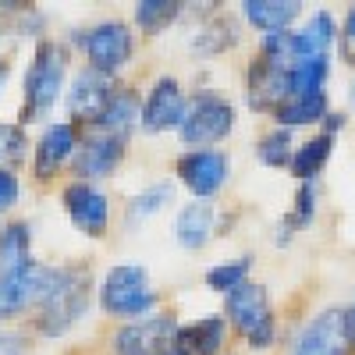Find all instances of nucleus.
Listing matches in <instances>:
<instances>
[{"mask_svg": "<svg viewBox=\"0 0 355 355\" xmlns=\"http://www.w3.org/2000/svg\"><path fill=\"white\" fill-rule=\"evenodd\" d=\"M64 71H68V50L61 43L43 40L36 46V57L25 71V103H21V125L25 121H40L43 114H50L57 93L64 85Z\"/></svg>", "mask_w": 355, "mask_h": 355, "instance_id": "f257e3e1", "label": "nucleus"}, {"mask_svg": "<svg viewBox=\"0 0 355 355\" xmlns=\"http://www.w3.org/2000/svg\"><path fill=\"white\" fill-rule=\"evenodd\" d=\"M89 302V274L78 266H61V281L46 295V302L40 309V334L46 338H61L71 323L85 313Z\"/></svg>", "mask_w": 355, "mask_h": 355, "instance_id": "f03ea898", "label": "nucleus"}, {"mask_svg": "<svg viewBox=\"0 0 355 355\" xmlns=\"http://www.w3.org/2000/svg\"><path fill=\"white\" fill-rule=\"evenodd\" d=\"M100 302L114 316H139L157 302V291L150 288V277L139 263H117L103 277Z\"/></svg>", "mask_w": 355, "mask_h": 355, "instance_id": "7ed1b4c3", "label": "nucleus"}, {"mask_svg": "<svg viewBox=\"0 0 355 355\" xmlns=\"http://www.w3.org/2000/svg\"><path fill=\"white\" fill-rule=\"evenodd\" d=\"M234 125V110L224 96L217 93H196L192 103L185 107V117L178 132H182V142L185 146H210V142H220Z\"/></svg>", "mask_w": 355, "mask_h": 355, "instance_id": "20e7f679", "label": "nucleus"}, {"mask_svg": "<svg viewBox=\"0 0 355 355\" xmlns=\"http://www.w3.org/2000/svg\"><path fill=\"white\" fill-rule=\"evenodd\" d=\"M57 281H61V266H40V263H28L25 270L0 277V320L18 316L28 306H43Z\"/></svg>", "mask_w": 355, "mask_h": 355, "instance_id": "39448f33", "label": "nucleus"}, {"mask_svg": "<svg viewBox=\"0 0 355 355\" xmlns=\"http://www.w3.org/2000/svg\"><path fill=\"white\" fill-rule=\"evenodd\" d=\"M227 316L256 348H270L274 341V309H270V295L259 284H239L227 291Z\"/></svg>", "mask_w": 355, "mask_h": 355, "instance_id": "423d86ee", "label": "nucleus"}, {"mask_svg": "<svg viewBox=\"0 0 355 355\" xmlns=\"http://www.w3.org/2000/svg\"><path fill=\"white\" fill-rule=\"evenodd\" d=\"M82 43H85L89 64L100 75H114L117 68H125L132 61V50H135V36L125 21H103L96 28H89Z\"/></svg>", "mask_w": 355, "mask_h": 355, "instance_id": "0eeeda50", "label": "nucleus"}, {"mask_svg": "<svg viewBox=\"0 0 355 355\" xmlns=\"http://www.w3.org/2000/svg\"><path fill=\"white\" fill-rule=\"evenodd\" d=\"M174 338H178L174 316H153V320H135L128 327H121L114 338V348L117 355H160L174 348Z\"/></svg>", "mask_w": 355, "mask_h": 355, "instance_id": "6e6552de", "label": "nucleus"}, {"mask_svg": "<svg viewBox=\"0 0 355 355\" xmlns=\"http://www.w3.org/2000/svg\"><path fill=\"white\" fill-rule=\"evenodd\" d=\"M64 210L71 217V224L78 231H85L89 239H100V234L107 231V220H110V202L107 196L89 185V182H75L64 189Z\"/></svg>", "mask_w": 355, "mask_h": 355, "instance_id": "1a4fd4ad", "label": "nucleus"}, {"mask_svg": "<svg viewBox=\"0 0 355 355\" xmlns=\"http://www.w3.org/2000/svg\"><path fill=\"white\" fill-rule=\"evenodd\" d=\"M121 157H125V139L103 128H93L75 150V171L78 178H107L121 164Z\"/></svg>", "mask_w": 355, "mask_h": 355, "instance_id": "9d476101", "label": "nucleus"}, {"mask_svg": "<svg viewBox=\"0 0 355 355\" xmlns=\"http://www.w3.org/2000/svg\"><path fill=\"white\" fill-rule=\"evenodd\" d=\"M185 117V96H182V85L174 78H160L150 96H146L142 110H139V121L146 132H167V128H178Z\"/></svg>", "mask_w": 355, "mask_h": 355, "instance_id": "9b49d317", "label": "nucleus"}, {"mask_svg": "<svg viewBox=\"0 0 355 355\" xmlns=\"http://www.w3.org/2000/svg\"><path fill=\"white\" fill-rule=\"evenodd\" d=\"M114 96H117V89H114L110 75H100V71L89 68V71H82V75L75 78L68 103H71V114L78 117V121L96 125L100 117L107 114V107L114 103Z\"/></svg>", "mask_w": 355, "mask_h": 355, "instance_id": "f8f14e48", "label": "nucleus"}, {"mask_svg": "<svg viewBox=\"0 0 355 355\" xmlns=\"http://www.w3.org/2000/svg\"><path fill=\"white\" fill-rule=\"evenodd\" d=\"M178 178L196 192V196H214L227 182V157L217 150H196L178 160Z\"/></svg>", "mask_w": 355, "mask_h": 355, "instance_id": "ddd939ff", "label": "nucleus"}, {"mask_svg": "<svg viewBox=\"0 0 355 355\" xmlns=\"http://www.w3.org/2000/svg\"><path fill=\"white\" fill-rule=\"evenodd\" d=\"M345 352H348L345 313H338V309L320 313L291 348V355H345Z\"/></svg>", "mask_w": 355, "mask_h": 355, "instance_id": "4468645a", "label": "nucleus"}, {"mask_svg": "<svg viewBox=\"0 0 355 355\" xmlns=\"http://www.w3.org/2000/svg\"><path fill=\"white\" fill-rule=\"evenodd\" d=\"M71 157H75V128L71 125H50L36 142V178H50Z\"/></svg>", "mask_w": 355, "mask_h": 355, "instance_id": "2eb2a0df", "label": "nucleus"}, {"mask_svg": "<svg viewBox=\"0 0 355 355\" xmlns=\"http://www.w3.org/2000/svg\"><path fill=\"white\" fill-rule=\"evenodd\" d=\"M224 345V320L220 316H202L192 327H178L174 352L178 355H217Z\"/></svg>", "mask_w": 355, "mask_h": 355, "instance_id": "dca6fc26", "label": "nucleus"}, {"mask_svg": "<svg viewBox=\"0 0 355 355\" xmlns=\"http://www.w3.org/2000/svg\"><path fill=\"white\" fill-rule=\"evenodd\" d=\"M214 224H217V210H214V202H192L185 206L182 214H178V224H174V234H178V242H182L185 249H202L206 242H210V234H214Z\"/></svg>", "mask_w": 355, "mask_h": 355, "instance_id": "f3484780", "label": "nucleus"}, {"mask_svg": "<svg viewBox=\"0 0 355 355\" xmlns=\"http://www.w3.org/2000/svg\"><path fill=\"white\" fill-rule=\"evenodd\" d=\"M331 43H334V21L331 15H313V21L302 28V33L288 36V53L299 57V61H309V57H331Z\"/></svg>", "mask_w": 355, "mask_h": 355, "instance_id": "a211bd4d", "label": "nucleus"}, {"mask_svg": "<svg viewBox=\"0 0 355 355\" xmlns=\"http://www.w3.org/2000/svg\"><path fill=\"white\" fill-rule=\"evenodd\" d=\"M242 11L252 25L266 28V33H284V25L299 18L302 4L299 0H245Z\"/></svg>", "mask_w": 355, "mask_h": 355, "instance_id": "6ab92c4d", "label": "nucleus"}, {"mask_svg": "<svg viewBox=\"0 0 355 355\" xmlns=\"http://www.w3.org/2000/svg\"><path fill=\"white\" fill-rule=\"evenodd\" d=\"M28 263V224H8L0 231V277L25 270Z\"/></svg>", "mask_w": 355, "mask_h": 355, "instance_id": "aec40b11", "label": "nucleus"}, {"mask_svg": "<svg viewBox=\"0 0 355 355\" xmlns=\"http://www.w3.org/2000/svg\"><path fill=\"white\" fill-rule=\"evenodd\" d=\"M331 150H334V135H331V132H323V135L309 139L306 146H299V150H295V157H291V171H295V178H302V182L309 185L313 178L323 171V164H327Z\"/></svg>", "mask_w": 355, "mask_h": 355, "instance_id": "412c9836", "label": "nucleus"}, {"mask_svg": "<svg viewBox=\"0 0 355 355\" xmlns=\"http://www.w3.org/2000/svg\"><path fill=\"white\" fill-rule=\"evenodd\" d=\"M327 114V96L323 93H309V96H288L274 117L284 125H309V121H320V117Z\"/></svg>", "mask_w": 355, "mask_h": 355, "instance_id": "4be33fe9", "label": "nucleus"}, {"mask_svg": "<svg viewBox=\"0 0 355 355\" xmlns=\"http://www.w3.org/2000/svg\"><path fill=\"white\" fill-rule=\"evenodd\" d=\"M135 114H139L135 96H132V93H117L114 103L107 107V114L100 117L93 128H103V132H114V135L128 139V132H132V125H135Z\"/></svg>", "mask_w": 355, "mask_h": 355, "instance_id": "5701e85b", "label": "nucleus"}, {"mask_svg": "<svg viewBox=\"0 0 355 355\" xmlns=\"http://www.w3.org/2000/svg\"><path fill=\"white\" fill-rule=\"evenodd\" d=\"M178 8L182 4H174V0H139L135 21H139V28H146V33H160V28L178 15Z\"/></svg>", "mask_w": 355, "mask_h": 355, "instance_id": "b1692460", "label": "nucleus"}, {"mask_svg": "<svg viewBox=\"0 0 355 355\" xmlns=\"http://www.w3.org/2000/svg\"><path fill=\"white\" fill-rule=\"evenodd\" d=\"M171 196H174V189H171L167 182H164V185H153V189H146V192H139V196L128 202V220H146V217L160 214V206L171 202Z\"/></svg>", "mask_w": 355, "mask_h": 355, "instance_id": "393cba45", "label": "nucleus"}, {"mask_svg": "<svg viewBox=\"0 0 355 355\" xmlns=\"http://www.w3.org/2000/svg\"><path fill=\"white\" fill-rule=\"evenodd\" d=\"M25 150H28V142H25L21 125H8V121H0V171H8V167L21 164Z\"/></svg>", "mask_w": 355, "mask_h": 355, "instance_id": "a878e982", "label": "nucleus"}, {"mask_svg": "<svg viewBox=\"0 0 355 355\" xmlns=\"http://www.w3.org/2000/svg\"><path fill=\"white\" fill-rule=\"evenodd\" d=\"M252 259H234V263H220L206 274V284L214 291H234L239 284H245V274H249Z\"/></svg>", "mask_w": 355, "mask_h": 355, "instance_id": "bb28decb", "label": "nucleus"}, {"mask_svg": "<svg viewBox=\"0 0 355 355\" xmlns=\"http://www.w3.org/2000/svg\"><path fill=\"white\" fill-rule=\"evenodd\" d=\"M259 160H263L266 167H284V164H291V139H288L284 128H281V132H270V135L259 142Z\"/></svg>", "mask_w": 355, "mask_h": 355, "instance_id": "cd10ccee", "label": "nucleus"}, {"mask_svg": "<svg viewBox=\"0 0 355 355\" xmlns=\"http://www.w3.org/2000/svg\"><path fill=\"white\" fill-rule=\"evenodd\" d=\"M309 220H313V185H302L299 202H295V214H291L288 227H302V224H309Z\"/></svg>", "mask_w": 355, "mask_h": 355, "instance_id": "c85d7f7f", "label": "nucleus"}, {"mask_svg": "<svg viewBox=\"0 0 355 355\" xmlns=\"http://www.w3.org/2000/svg\"><path fill=\"white\" fill-rule=\"evenodd\" d=\"M15 199H18V178L11 171H0V214L11 210Z\"/></svg>", "mask_w": 355, "mask_h": 355, "instance_id": "c756f323", "label": "nucleus"}, {"mask_svg": "<svg viewBox=\"0 0 355 355\" xmlns=\"http://www.w3.org/2000/svg\"><path fill=\"white\" fill-rule=\"evenodd\" d=\"M0 355H21V338L18 334H0Z\"/></svg>", "mask_w": 355, "mask_h": 355, "instance_id": "7c9ffc66", "label": "nucleus"}, {"mask_svg": "<svg viewBox=\"0 0 355 355\" xmlns=\"http://www.w3.org/2000/svg\"><path fill=\"white\" fill-rule=\"evenodd\" d=\"M345 43L348 50H355V8L348 11V21H345Z\"/></svg>", "mask_w": 355, "mask_h": 355, "instance_id": "2f4dec72", "label": "nucleus"}, {"mask_svg": "<svg viewBox=\"0 0 355 355\" xmlns=\"http://www.w3.org/2000/svg\"><path fill=\"white\" fill-rule=\"evenodd\" d=\"M345 338H348V345L355 348V306L345 313Z\"/></svg>", "mask_w": 355, "mask_h": 355, "instance_id": "473e14b6", "label": "nucleus"}, {"mask_svg": "<svg viewBox=\"0 0 355 355\" xmlns=\"http://www.w3.org/2000/svg\"><path fill=\"white\" fill-rule=\"evenodd\" d=\"M4 75H8V68H4V64H0V85H4Z\"/></svg>", "mask_w": 355, "mask_h": 355, "instance_id": "72a5a7b5", "label": "nucleus"}, {"mask_svg": "<svg viewBox=\"0 0 355 355\" xmlns=\"http://www.w3.org/2000/svg\"><path fill=\"white\" fill-rule=\"evenodd\" d=\"M160 355H178V352H174V348H167V352H160Z\"/></svg>", "mask_w": 355, "mask_h": 355, "instance_id": "f704fd0d", "label": "nucleus"}]
</instances>
